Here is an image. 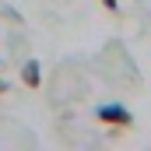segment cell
Returning <instances> with one entry per match:
<instances>
[{"label": "cell", "mask_w": 151, "mask_h": 151, "mask_svg": "<svg viewBox=\"0 0 151 151\" xmlns=\"http://www.w3.org/2000/svg\"><path fill=\"white\" fill-rule=\"evenodd\" d=\"M21 81H25V88H39V84H42V67H39V60H28V63L21 67Z\"/></svg>", "instance_id": "2"}, {"label": "cell", "mask_w": 151, "mask_h": 151, "mask_svg": "<svg viewBox=\"0 0 151 151\" xmlns=\"http://www.w3.org/2000/svg\"><path fill=\"white\" fill-rule=\"evenodd\" d=\"M95 119L106 123V127H123V130H127V127L134 123V113L123 109V106H99V109H95Z\"/></svg>", "instance_id": "1"}, {"label": "cell", "mask_w": 151, "mask_h": 151, "mask_svg": "<svg viewBox=\"0 0 151 151\" xmlns=\"http://www.w3.org/2000/svg\"><path fill=\"white\" fill-rule=\"evenodd\" d=\"M0 95H7V81H0Z\"/></svg>", "instance_id": "4"}, {"label": "cell", "mask_w": 151, "mask_h": 151, "mask_svg": "<svg viewBox=\"0 0 151 151\" xmlns=\"http://www.w3.org/2000/svg\"><path fill=\"white\" fill-rule=\"evenodd\" d=\"M102 4H106V11H113V14L119 11V4H116V0H102Z\"/></svg>", "instance_id": "3"}]
</instances>
